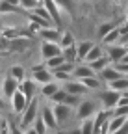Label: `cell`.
Masks as SVG:
<instances>
[{
    "label": "cell",
    "mask_w": 128,
    "mask_h": 134,
    "mask_svg": "<svg viewBox=\"0 0 128 134\" xmlns=\"http://www.w3.org/2000/svg\"><path fill=\"white\" fill-rule=\"evenodd\" d=\"M39 117V100L37 99H32L30 103H28V106L24 108V112H22V115H21V127L22 129H28L30 125H34L35 123V119Z\"/></svg>",
    "instance_id": "cell-1"
},
{
    "label": "cell",
    "mask_w": 128,
    "mask_h": 134,
    "mask_svg": "<svg viewBox=\"0 0 128 134\" xmlns=\"http://www.w3.org/2000/svg\"><path fill=\"white\" fill-rule=\"evenodd\" d=\"M121 91H117V90H106V91H102L100 93V103H102V106H104V110H109V112H113L115 108H117V104H119V99H121Z\"/></svg>",
    "instance_id": "cell-2"
},
{
    "label": "cell",
    "mask_w": 128,
    "mask_h": 134,
    "mask_svg": "<svg viewBox=\"0 0 128 134\" xmlns=\"http://www.w3.org/2000/svg\"><path fill=\"white\" fill-rule=\"evenodd\" d=\"M97 103L95 100H82V103L78 104V110H76V117L78 119H89V117H95L97 114Z\"/></svg>",
    "instance_id": "cell-3"
},
{
    "label": "cell",
    "mask_w": 128,
    "mask_h": 134,
    "mask_svg": "<svg viewBox=\"0 0 128 134\" xmlns=\"http://www.w3.org/2000/svg\"><path fill=\"white\" fill-rule=\"evenodd\" d=\"M61 86H63V90H67L71 95H80V97H84L89 91V88L86 86L82 80H78V78H71L67 82H63Z\"/></svg>",
    "instance_id": "cell-4"
},
{
    "label": "cell",
    "mask_w": 128,
    "mask_h": 134,
    "mask_svg": "<svg viewBox=\"0 0 128 134\" xmlns=\"http://www.w3.org/2000/svg\"><path fill=\"white\" fill-rule=\"evenodd\" d=\"M61 52H63V48H61L59 43H52V41H43L41 43V58H43V62L50 60L54 56H59Z\"/></svg>",
    "instance_id": "cell-5"
},
{
    "label": "cell",
    "mask_w": 128,
    "mask_h": 134,
    "mask_svg": "<svg viewBox=\"0 0 128 134\" xmlns=\"http://www.w3.org/2000/svg\"><path fill=\"white\" fill-rule=\"evenodd\" d=\"M128 52V47L126 45H121V43H115V45H108L106 48V54L109 56V60L113 63H119Z\"/></svg>",
    "instance_id": "cell-6"
},
{
    "label": "cell",
    "mask_w": 128,
    "mask_h": 134,
    "mask_svg": "<svg viewBox=\"0 0 128 134\" xmlns=\"http://www.w3.org/2000/svg\"><path fill=\"white\" fill-rule=\"evenodd\" d=\"M54 114H56L58 123L61 125V123H65V121L71 119L72 114H74V110H72V106H69V104H65V103H56V104H54Z\"/></svg>",
    "instance_id": "cell-7"
},
{
    "label": "cell",
    "mask_w": 128,
    "mask_h": 134,
    "mask_svg": "<svg viewBox=\"0 0 128 134\" xmlns=\"http://www.w3.org/2000/svg\"><path fill=\"white\" fill-rule=\"evenodd\" d=\"M9 103H11V110H13L15 114H22L30 100H28V97H26L21 90H17V91H15V95L9 99Z\"/></svg>",
    "instance_id": "cell-8"
},
{
    "label": "cell",
    "mask_w": 128,
    "mask_h": 134,
    "mask_svg": "<svg viewBox=\"0 0 128 134\" xmlns=\"http://www.w3.org/2000/svg\"><path fill=\"white\" fill-rule=\"evenodd\" d=\"M19 86H21V82L17 78H13L11 75H8L4 78V82H2V93H4V97L6 99H11L15 95V91L19 90Z\"/></svg>",
    "instance_id": "cell-9"
},
{
    "label": "cell",
    "mask_w": 128,
    "mask_h": 134,
    "mask_svg": "<svg viewBox=\"0 0 128 134\" xmlns=\"http://www.w3.org/2000/svg\"><path fill=\"white\" fill-rule=\"evenodd\" d=\"M99 76H100L106 84H109V82H113V80H117V78L124 76V73H121V71H119V67H117V65H108L106 69H102V71L99 73Z\"/></svg>",
    "instance_id": "cell-10"
},
{
    "label": "cell",
    "mask_w": 128,
    "mask_h": 134,
    "mask_svg": "<svg viewBox=\"0 0 128 134\" xmlns=\"http://www.w3.org/2000/svg\"><path fill=\"white\" fill-rule=\"evenodd\" d=\"M39 36H41L43 41H52V43H59V39H61V34H59V28L58 26L41 28L39 30Z\"/></svg>",
    "instance_id": "cell-11"
},
{
    "label": "cell",
    "mask_w": 128,
    "mask_h": 134,
    "mask_svg": "<svg viewBox=\"0 0 128 134\" xmlns=\"http://www.w3.org/2000/svg\"><path fill=\"white\" fill-rule=\"evenodd\" d=\"M43 6L48 9V13H50V17H52V21H54V24L59 28V24H61V15H59V6H58V2L56 0H43Z\"/></svg>",
    "instance_id": "cell-12"
},
{
    "label": "cell",
    "mask_w": 128,
    "mask_h": 134,
    "mask_svg": "<svg viewBox=\"0 0 128 134\" xmlns=\"http://www.w3.org/2000/svg\"><path fill=\"white\" fill-rule=\"evenodd\" d=\"M41 117L45 119L46 127L48 129H58V119H56V114H54V106H43L41 108Z\"/></svg>",
    "instance_id": "cell-13"
},
{
    "label": "cell",
    "mask_w": 128,
    "mask_h": 134,
    "mask_svg": "<svg viewBox=\"0 0 128 134\" xmlns=\"http://www.w3.org/2000/svg\"><path fill=\"white\" fill-rule=\"evenodd\" d=\"M32 78H34L37 84H46V82H50L54 80V73L48 69V67H43V69H37V71H32Z\"/></svg>",
    "instance_id": "cell-14"
},
{
    "label": "cell",
    "mask_w": 128,
    "mask_h": 134,
    "mask_svg": "<svg viewBox=\"0 0 128 134\" xmlns=\"http://www.w3.org/2000/svg\"><path fill=\"white\" fill-rule=\"evenodd\" d=\"M95 75H99V73L95 71L89 63L76 65V67H74V71H72V76H74V78H86V76H95Z\"/></svg>",
    "instance_id": "cell-15"
},
{
    "label": "cell",
    "mask_w": 128,
    "mask_h": 134,
    "mask_svg": "<svg viewBox=\"0 0 128 134\" xmlns=\"http://www.w3.org/2000/svg\"><path fill=\"white\" fill-rule=\"evenodd\" d=\"M35 80L32 78V80H22L21 82V86H19V90L28 97V100H32V99H35V91H37V86H35Z\"/></svg>",
    "instance_id": "cell-16"
},
{
    "label": "cell",
    "mask_w": 128,
    "mask_h": 134,
    "mask_svg": "<svg viewBox=\"0 0 128 134\" xmlns=\"http://www.w3.org/2000/svg\"><path fill=\"white\" fill-rule=\"evenodd\" d=\"M59 90H61V86L58 84V80H50V82H46L41 86V95L46 97V99H52V95L58 93Z\"/></svg>",
    "instance_id": "cell-17"
},
{
    "label": "cell",
    "mask_w": 128,
    "mask_h": 134,
    "mask_svg": "<svg viewBox=\"0 0 128 134\" xmlns=\"http://www.w3.org/2000/svg\"><path fill=\"white\" fill-rule=\"evenodd\" d=\"M76 47H78V60L86 62L89 50L95 47V43H91V41H80V43H76Z\"/></svg>",
    "instance_id": "cell-18"
},
{
    "label": "cell",
    "mask_w": 128,
    "mask_h": 134,
    "mask_svg": "<svg viewBox=\"0 0 128 134\" xmlns=\"http://www.w3.org/2000/svg\"><path fill=\"white\" fill-rule=\"evenodd\" d=\"M108 86H109L111 90H117V91H121V93H126V91H128V76L124 75V76H121V78H117V80H113V82H109Z\"/></svg>",
    "instance_id": "cell-19"
},
{
    "label": "cell",
    "mask_w": 128,
    "mask_h": 134,
    "mask_svg": "<svg viewBox=\"0 0 128 134\" xmlns=\"http://www.w3.org/2000/svg\"><path fill=\"white\" fill-rule=\"evenodd\" d=\"M78 80H82L86 86L89 88V91H91V90H99V88L102 86V82H104L99 75H95V76H86V78H78Z\"/></svg>",
    "instance_id": "cell-20"
},
{
    "label": "cell",
    "mask_w": 128,
    "mask_h": 134,
    "mask_svg": "<svg viewBox=\"0 0 128 134\" xmlns=\"http://www.w3.org/2000/svg\"><path fill=\"white\" fill-rule=\"evenodd\" d=\"M61 54H63V58H65L67 62H71V63L78 62V47H76V43L71 45V47H65Z\"/></svg>",
    "instance_id": "cell-21"
},
{
    "label": "cell",
    "mask_w": 128,
    "mask_h": 134,
    "mask_svg": "<svg viewBox=\"0 0 128 134\" xmlns=\"http://www.w3.org/2000/svg\"><path fill=\"white\" fill-rule=\"evenodd\" d=\"M109 63H111V60H109V56L106 54V56H100L99 60H95V62H91L89 65H91V67H93V69L97 71V73H100L102 69H106V67H108Z\"/></svg>",
    "instance_id": "cell-22"
},
{
    "label": "cell",
    "mask_w": 128,
    "mask_h": 134,
    "mask_svg": "<svg viewBox=\"0 0 128 134\" xmlns=\"http://www.w3.org/2000/svg\"><path fill=\"white\" fill-rule=\"evenodd\" d=\"M46 62V67H48L50 71H56V69H59V67L65 63L67 60L63 58V54H59V56H54V58H50V60H45Z\"/></svg>",
    "instance_id": "cell-23"
},
{
    "label": "cell",
    "mask_w": 128,
    "mask_h": 134,
    "mask_svg": "<svg viewBox=\"0 0 128 134\" xmlns=\"http://www.w3.org/2000/svg\"><path fill=\"white\" fill-rule=\"evenodd\" d=\"M121 41V30H119V26L117 28H113L108 36L104 37V43L106 45H115V43H119Z\"/></svg>",
    "instance_id": "cell-24"
},
{
    "label": "cell",
    "mask_w": 128,
    "mask_h": 134,
    "mask_svg": "<svg viewBox=\"0 0 128 134\" xmlns=\"http://www.w3.org/2000/svg\"><path fill=\"white\" fill-rule=\"evenodd\" d=\"M80 130H82V134H95V117L84 119L80 125Z\"/></svg>",
    "instance_id": "cell-25"
},
{
    "label": "cell",
    "mask_w": 128,
    "mask_h": 134,
    "mask_svg": "<svg viewBox=\"0 0 128 134\" xmlns=\"http://www.w3.org/2000/svg\"><path fill=\"white\" fill-rule=\"evenodd\" d=\"M17 11H22L21 6H13L9 2H6V0H2V4H0V13L6 15V13H17Z\"/></svg>",
    "instance_id": "cell-26"
},
{
    "label": "cell",
    "mask_w": 128,
    "mask_h": 134,
    "mask_svg": "<svg viewBox=\"0 0 128 134\" xmlns=\"http://www.w3.org/2000/svg\"><path fill=\"white\" fill-rule=\"evenodd\" d=\"M100 56H104L102 48H100L99 45H95V47L89 50V54H87V58H86V63H91V62H95V60H99Z\"/></svg>",
    "instance_id": "cell-27"
},
{
    "label": "cell",
    "mask_w": 128,
    "mask_h": 134,
    "mask_svg": "<svg viewBox=\"0 0 128 134\" xmlns=\"http://www.w3.org/2000/svg\"><path fill=\"white\" fill-rule=\"evenodd\" d=\"M43 2L41 0H21V8L26 9V11H34L35 8H39Z\"/></svg>",
    "instance_id": "cell-28"
},
{
    "label": "cell",
    "mask_w": 128,
    "mask_h": 134,
    "mask_svg": "<svg viewBox=\"0 0 128 134\" xmlns=\"http://www.w3.org/2000/svg\"><path fill=\"white\" fill-rule=\"evenodd\" d=\"M113 28H117V24H115V23H104V24H100V26H99V37H102V39H104L108 34L113 30Z\"/></svg>",
    "instance_id": "cell-29"
},
{
    "label": "cell",
    "mask_w": 128,
    "mask_h": 134,
    "mask_svg": "<svg viewBox=\"0 0 128 134\" xmlns=\"http://www.w3.org/2000/svg\"><path fill=\"white\" fill-rule=\"evenodd\" d=\"M9 75H11L13 78H17L19 82H22V80H24V67H21V65H13L11 69H9Z\"/></svg>",
    "instance_id": "cell-30"
},
{
    "label": "cell",
    "mask_w": 128,
    "mask_h": 134,
    "mask_svg": "<svg viewBox=\"0 0 128 134\" xmlns=\"http://www.w3.org/2000/svg\"><path fill=\"white\" fill-rule=\"evenodd\" d=\"M52 73H54V78L59 80V82H67V80L74 78L72 73H67V71H59V69H56V71H52Z\"/></svg>",
    "instance_id": "cell-31"
},
{
    "label": "cell",
    "mask_w": 128,
    "mask_h": 134,
    "mask_svg": "<svg viewBox=\"0 0 128 134\" xmlns=\"http://www.w3.org/2000/svg\"><path fill=\"white\" fill-rule=\"evenodd\" d=\"M34 129H35L39 134H48V132H46V130H48V127H46V123H45V119H43L41 115H39L37 119H35V123H34Z\"/></svg>",
    "instance_id": "cell-32"
},
{
    "label": "cell",
    "mask_w": 128,
    "mask_h": 134,
    "mask_svg": "<svg viewBox=\"0 0 128 134\" xmlns=\"http://www.w3.org/2000/svg\"><path fill=\"white\" fill-rule=\"evenodd\" d=\"M59 45H61V48H65V47H71V45H74V37L71 36L69 32H65V34H61V39H59Z\"/></svg>",
    "instance_id": "cell-33"
},
{
    "label": "cell",
    "mask_w": 128,
    "mask_h": 134,
    "mask_svg": "<svg viewBox=\"0 0 128 134\" xmlns=\"http://www.w3.org/2000/svg\"><path fill=\"white\" fill-rule=\"evenodd\" d=\"M67 95H69V91H67V90H63V86H61V90H59L58 93L52 95V100H54V103H65Z\"/></svg>",
    "instance_id": "cell-34"
},
{
    "label": "cell",
    "mask_w": 128,
    "mask_h": 134,
    "mask_svg": "<svg viewBox=\"0 0 128 134\" xmlns=\"http://www.w3.org/2000/svg\"><path fill=\"white\" fill-rule=\"evenodd\" d=\"M58 6L65 11H72V0H56Z\"/></svg>",
    "instance_id": "cell-35"
},
{
    "label": "cell",
    "mask_w": 128,
    "mask_h": 134,
    "mask_svg": "<svg viewBox=\"0 0 128 134\" xmlns=\"http://www.w3.org/2000/svg\"><path fill=\"white\" fill-rule=\"evenodd\" d=\"M111 114H113V115H126L128 117V106H117Z\"/></svg>",
    "instance_id": "cell-36"
},
{
    "label": "cell",
    "mask_w": 128,
    "mask_h": 134,
    "mask_svg": "<svg viewBox=\"0 0 128 134\" xmlns=\"http://www.w3.org/2000/svg\"><path fill=\"white\" fill-rule=\"evenodd\" d=\"M117 67H119V71H121V73L128 75V63H117Z\"/></svg>",
    "instance_id": "cell-37"
},
{
    "label": "cell",
    "mask_w": 128,
    "mask_h": 134,
    "mask_svg": "<svg viewBox=\"0 0 128 134\" xmlns=\"http://www.w3.org/2000/svg\"><path fill=\"white\" fill-rule=\"evenodd\" d=\"M111 134H128V123H126L121 130H115V132H111Z\"/></svg>",
    "instance_id": "cell-38"
},
{
    "label": "cell",
    "mask_w": 128,
    "mask_h": 134,
    "mask_svg": "<svg viewBox=\"0 0 128 134\" xmlns=\"http://www.w3.org/2000/svg\"><path fill=\"white\" fill-rule=\"evenodd\" d=\"M2 134H11V132H9V125H8V121L2 123Z\"/></svg>",
    "instance_id": "cell-39"
},
{
    "label": "cell",
    "mask_w": 128,
    "mask_h": 134,
    "mask_svg": "<svg viewBox=\"0 0 128 134\" xmlns=\"http://www.w3.org/2000/svg\"><path fill=\"white\" fill-rule=\"evenodd\" d=\"M26 134H39V132H37L34 127H30V129H26Z\"/></svg>",
    "instance_id": "cell-40"
},
{
    "label": "cell",
    "mask_w": 128,
    "mask_h": 134,
    "mask_svg": "<svg viewBox=\"0 0 128 134\" xmlns=\"http://www.w3.org/2000/svg\"><path fill=\"white\" fill-rule=\"evenodd\" d=\"M6 2H9L13 6H21V0H6Z\"/></svg>",
    "instance_id": "cell-41"
},
{
    "label": "cell",
    "mask_w": 128,
    "mask_h": 134,
    "mask_svg": "<svg viewBox=\"0 0 128 134\" xmlns=\"http://www.w3.org/2000/svg\"><path fill=\"white\" fill-rule=\"evenodd\" d=\"M69 134H82V130H80V129H74V130H71Z\"/></svg>",
    "instance_id": "cell-42"
},
{
    "label": "cell",
    "mask_w": 128,
    "mask_h": 134,
    "mask_svg": "<svg viewBox=\"0 0 128 134\" xmlns=\"http://www.w3.org/2000/svg\"><path fill=\"white\" fill-rule=\"evenodd\" d=\"M119 63H128V52H126V56H124V58H123Z\"/></svg>",
    "instance_id": "cell-43"
},
{
    "label": "cell",
    "mask_w": 128,
    "mask_h": 134,
    "mask_svg": "<svg viewBox=\"0 0 128 134\" xmlns=\"http://www.w3.org/2000/svg\"><path fill=\"white\" fill-rule=\"evenodd\" d=\"M126 23H128V15H126Z\"/></svg>",
    "instance_id": "cell-44"
},
{
    "label": "cell",
    "mask_w": 128,
    "mask_h": 134,
    "mask_svg": "<svg viewBox=\"0 0 128 134\" xmlns=\"http://www.w3.org/2000/svg\"><path fill=\"white\" fill-rule=\"evenodd\" d=\"M41 2H43V0H41Z\"/></svg>",
    "instance_id": "cell-45"
},
{
    "label": "cell",
    "mask_w": 128,
    "mask_h": 134,
    "mask_svg": "<svg viewBox=\"0 0 128 134\" xmlns=\"http://www.w3.org/2000/svg\"><path fill=\"white\" fill-rule=\"evenodd\" d=\"M126 76H128V75H126Z\"/></svg>",
    "instance_id": "cell-46"
},
{
    "label": "cell",
    "mask_w": 128,
    "mask_h": 134,
    "mask_svg": "<svg viewBox=\"0 0 128 134\" xmlns=\"http://www.w3.org/2000/svg\"><path fill=\"white\" fill-rule=\"evenodd\" d=\"M126 93H128V91H126Z\"/></svg>",
    "instance_id": "cell-47"
}]
</instances>
